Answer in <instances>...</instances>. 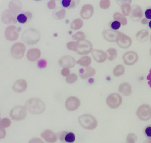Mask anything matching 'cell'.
<instances>
[{
	"instance_id": "cell-1",
	"label": "cell",
	"mask_w": 151,
	"mask_h": 143,
	"mask_svg": "<svg viewBox=\"0 0 151 143\" xmlns=\"http://www.w3.org/2000/svg\"><path fill=\"white\" fill-rule=\"evenodd\" d=\"M26 109L32 114H40L43 113L45 110V103L39 98H31L26 102Z\"/></svg>"
},
{
	"instance_id": "cell-2",
	"label": "cell",
	"mask_w": 151,
	"mask_h": 143,
	"mask_svg": "<svg viewBox=\"0 0 151 143\" xmlns=\"http://www.w3.org/2000/svg\"><path fill=\"white\" fill-rule=\"evenodd\" d=\"M41 34L38 30L33 28L26 29L22 33V40L28 45H34L40 40Z\"/></svg>"
},
{
	"instance_id": "cell-3",
	"label": "cell",
	"mask_w": 151,
	"mask_h": 143,
	"mask_svg": "<svg viewBox=\"0 0 151 143\" xmlns=\"http://www.w3.org/2000/svg\"><path fill=\"white\" fill-rule=\"evenodd\" d=\"M78 122L82 127L87 130H93L98 125L96 119L90 114L81 115L78 118Z\"/></svg>"
},
{
	"instance_id": "cell-4",
	"label": "cell",
	"mask_w": 151,
	"mask_h": 143,
	"mask_svg": "<svg viewBox=\"0 0 151 143\" xmlns=\"http://www.w3.org/2000/svg\"><path fill=\"white\" fill-rule=\"evenodd\" d=\"M26 50L25 45L23 43L17 42L14 43L10 49L11 55L17 59H21L24 56Z\"/></svg>"
},
{
	"instance_id": "cell-5",
	"label": "cell",
	"mask_w": 151,
	"mask_h": 143,
	"mask_svg": "<svg viewBox=\"0 0 151 143\" xmlns=\"http://www.w3.org/2000/svg\"><path fill=\"white\" fill-rule=\"evenodd\" d=\"M26 115V108L24 106H16L11 110L10 113V117L12 119L15 121L24 119Z\"/></svg>"
},
{
	"instance_id": "cell-6",
	"label": "cell",
	"mask_w": 151,
	"mask_h": 143,
	"mask_svg": "<svg viewBox=\"0 0 151 143\" xmlns=\"http://www.w3.org/2000/svg\"><path fill=\"white\" fill-rule=\"evenodd\" d=\"M76 52L78 54L83 55L89 54L93 50V46L91 42L87 40L77 41Z\"/></svg>"
},
{
	"instance_id": "cell-7",
	"label": "cell",
	"mask_w": 151,
	"mask_h": 143,
	"mask_svg": "<svg viewBox=\"0 0 151 143\" xmlns=\"http://www.w3.org/2000/svg\"><path fill=\"white\" fill-rule=\"evenodd\" d=\"M137 117L143 121L149 120L151 118V107L147 104H143L138 108L136 112Z\"/></svg>"
},
{
	"instance_id": "cell-8",
	"label": "cell",
	"mask_w": 151,
	"mask_h": 143,
	"mask_svg": "<svg viewBox=\"0 0 151 143\" xmlns=\"http://www.w3.org/2000/svg\"><path fill=\"white\" fill-rule=\"evenodd\" d=\"M122 101V96L117 93H112L108 96L106 103L110 108L116 109L121 106Z\"/></svg>"
},
{
	"instance_id": "cell-9",
	"label": "cell",
	"mask_w": 151,
	"mask_h": 143,
	"mask_svg": "<svg viewBox=\"0 0 151 143\" xmlns=\"http://www.w3.org/2000/svg\"><path fill=\"white\" fill-rule=\"evenodd\" d=\"M116 42L117 45L122 49H127L132 45V40L128 36L120 32L117 37Z\"/></svg>"
},
{
	"instance_id": "cell-10",
	"label": "cell",
	"mask_w": 151,
	"mask_h": 143,
	"mask_svg": "<svg viewBox=\"0 0 151 143\" xmlns=\"http://www.w3.org/2000/svg\"><path fill=\"white\" fill-rule=\"evenodd\" d=\"M19 29L14 25L7 27L5 31V36L7 40L11 41L16 40L19 38Z\"/></svg>"
},
{
	"instance_id": "cell-11",
	"label": "cell",
	"mask_w": 151,
	"mask_h": 143,
	"mask_svg": "<svg viewBox=\"0 0 151 143\" xmlns=\"http://www.w3.org/2000/svg\"><path fill=\"white\" fill-rule=\"evenodd\" d=\"M122 59L126 65H132L138 61L139 56L135 52L130 51L124 53L122 56Z\"/></svg>"
},
{
	"instance_id": "cell-12",
	"label": "cell",
	"mask_w": 151,
	"mask_h": 143,
	"mask_svg": "<svg viewBox=\"0 0 151 143\" xmlns=\"http://www.w3.org/2000/svg\"><path fill=\"white\" fill-rule=\"evenodd\" d=\"M59 64L62 68H74L76 63V59L70 55H65L61 57L58 61Z\"/></svg>"
},
{
	"instance_id": "cell-13",
	"label": "cell",
	"mask_w": 151,
	"mask_h": 143,
	"mask_svg": "<svg viewBox=\"0 0 151 143\" xmlns=\"http://www.w3.org/2000/svg\"><path fill=\"white\" fill-rule=\"evenodd\" d=\"M80 105V101L78 97L75 96H71L68 97L65 101V106L68 111H73L79 108Z\"/></svg>"
},
{
	"instance_id": "cell-14",
	"label": "cell",
	"mask_w": 151,
	"mask_h": 143,
	"mask_svg": "<svg viewBox=\"0 0 151 143\" xmlns=\"http://www.w3.org/2000/svg\"><path fill=\"white\" fill-rule=\"evenodd\" d=\"M57 137L65 143H72L75 141L76 137L72 132L62 131L57 133Z\"/></svg>"
},
{
	"instance_id": "cell-15",
	"label": "cell",
	"mask_w": 151,
	"mask_h": 143,
	"mask_svg": "<svg viewBox=\"0 0 151 143\" xmlns=\"http://www.w3.org/2000/svg\"><path fill=\"white\" fill-rule=\"evenodd\" d=\"M8 6L9 12L15 17L19 15L18 14L21 11L22 7L21 1L17 0L10 1L9 3Z\"/></svg>"
},
{
	"instance_id": "cell-16",
	"label": "cell",
	"mask_w": 151,
	"mask_h": 143,
	"mask_svg": "<svg viewBox=\"0 0 151 143\" xmlns=\"http://www.w3.org/2000/svg\"><path fill=\"white\" fill-rule=\"evenodd\" d=\"M94 12V8L91 4H85L81 9L80 15L84 19H88L92 17Z\"/></svg>"
},
{
	"instance_id": "cell-17",
	"label": "cell",
	"mask_w": 151,
	"mask_h": 143,
	"mask_svg": "<svg viewBox=\"0 0 151 143\" xmlns=\"http://www.w3.org/2000/svg\"><path fill=\"white\" fill-rule=\"evenodd\" d=\"M143 16V11L142 8L138 5H134L132 8L131 19L133 22L140 20Z\"/></svg>"
},
{
	"instance_id": "cell-18",
	"label": "cell",
	"mask_w": 151,
	"mask_h": 143,
	"mask_svg": "<svg viewBox=\"0 0 151 143\" xmlns=\"http://www.w3.org/2000/svg\"><path fill=\"white\" fill-rule=\"evenodd\" d=\"M96 74L95 69L91 67H86L79 69V76L81 79L85 80L89 77L94 76Z\"/></svg>"
},
{
	"instance_id": "cell-19",
	"label": "cell",
	"mask_w": 151,
	"mask_h": 143,
	"mask_svg": "<svg viewBox=\"0 0 151 143\" xmlns=\"http://www.w3.org/2000/svg\"><path fill=\"white\" fill-rule=\"evenodd\" d=\"M120 32L112 29H108L103 32L102 35L104 39L109 42H116Z\"/></svg>"
},
{
	"instance_id": "cell-20",
	"label": "cell",
	"mask_w": 151,
	"mask_h": 143,
	"mask_svg": "<svg viewBox=\"0 0 151 143\" xmlns=\"http://www.w3.org/2000/svg\"><path fill=\"white\" fill-rule=\"evenodd\" d=\"M91 54L94 59L97 63H104L108 58L107 54L101 50H93L91 52Z\"/></svg>"
},
{
	"instance_id": "cell-21",
	"label": "cell",
	"mask_w": 151,
	"mask_h": 143,
	"mask_svg": "<svg viewBox=\"0 0 151 143\" xmlns=\"http://www.w3.org/2000/svg\"><path fill=\"white\" fill-rule=\"evenodd\" d=\"M27 84L26 81L24 79L17 80L12 86V89L16 93H22L25 92L27 88Z\"/></svg>"
},
{
	"instance_id": "cell-22",
	"label": "cell",
	"mask_w": 151,
	"mask_h": 143,
	"mask_svg": "<svg viewBox=\"0 0 151 143\" xmlns=\"http://www.w3.org/2000/svg\"><path fill=\"white\" fill-rule=\"evenodd\" d=\"M41 56V51L37 48H32L28 50L27 53V57L30 62H35Z\"/></svg>"
},
{
	"instance_id": "cell-23",
	"label": "cell",
	"mask_w": 151,
	"mask_h": 143,
	"mask_svg": "<svg viewBox=\"0 0 151 143\" xmlns=\"http://www.w3.org/2000/svg\"><path fill=\"white\" fill-rule=\"evenodd\" d=\"M1 20L6 24H16L17 19L10 14L8 9L5 10L1 15Z\"/></svg>"
},
{
	"instance_id": "cell-24",
	"label": "cell",
	"mask_w": 151,
	"mask_h": 143,
	"mask_svg": "<svg viewBox=\"0 0 151 143\" xmlns=\"http://www.w3.org/2000/svg\"><path fill=\"white\" fill-rule=\"evenodd\" d=\"M33 18L32 13L28 11H23L17 16V21L23 24H27Z\"/></svg>"
},
{
	"instance_id": "cell-25",
	"label": "cell",
	"mask_w": 151,
	"mask_h": 143,
	"mask_svg": "<svg viewBox=\"0 0 151 143\" xmlns=\"http://www.w3.org/2000/svg\"><path fill=\"white\" fill-rule=\"evenodd\" d=\"M41 137L48 143H53L57 141V136L52 131L50 130L44 131L41 134Z\"/></svg>"
},
{
	"instance_id": "cell-26",
	"label": "cell",
	"mask_w": 151,
	"mask_h": 143,
	"mask_svg": "<svg viewBox=\"0 0 151 143\" xmlns=\"http://www.w3.org/2000/svg\"><path fill=\"white\" fill-rule=\"evenodd\" d=\"M119 91L123 96H129L132 93V86L128 83H123L120 85Z\"/></svg>"
},
{
	"instance_id": "cell-27",
	"label": "cell",
	"mask_w": 151,
	"mask_h": 143,
	"mask_svg": "<svg viewBox=\"0 0 151 143\" xmlns=\"http://www.w3.org/2000/svg\"><path fill=\"white\" fill-rule=\"evenodd\" d=\"M149 37V32L147 29H143L137 32L136 35L137 40L141 43L147 41Z\"/></svg>"
},
{
	"instance_id": "cell-28",
	"label": "cell",
	"mask_w": 151,
	"mask_h": 143,
	"mask_svg": "<svg viewBox=\"0 0 151 143\" xmlns=\"http://www.w3.org/2000/svg\"><path fill=\"white\" fill-rule=\"evenodd\" d=\"M61 5L65 8L74 9L79 3L78 1L75 0H62L60 1Z\"/></svg>"
},
{
	"instance_id": "cell-29",
	"label": "cell",
	"mask_w": 151,
	"mask_h": 143,
	"mask_svg": "<svg viewBox=\"0 0 151 143\" xmlns=\"http://www.w3.org/2000/svg\"><path fill=\"white\" fill-rule=\"evenodd\" d=\"M66 15V10L64 8L57 9L54 11L53 16L57 20H62Z\"/></svg>"
},
{
	"instance_id": "cell-30",
	"label": "cell",
	"mask_w": 151,
	"mask_h": 143,
	"mask_svg": "<svg viewBox=\"0 0 151 143\" xmlns=\"http://www.w3.org/2000/svg\"><path fill=\"white\" fill-rule=\"evenodd\" d=\"M113 18L115 21H117L121 23L122 26H126L127 24V20L124 15L119 12L114 14Z\"/></svg>"
},
{
	"instance_id": "cell-31",
	"label": "cell",
	"mask_w": 151,
	"mask_h": 143,
	"mask_svg": "<svg viewBox=\"0 0 151 143\" xmlns=\"http://www.w3.org/2000/svg\"><path fill=\"white\" fill-rule=\"evenodd\" d=\"M91 63V59L90 57L85 56L81 57L76 62V63L84 67H88Z\"/></svg>"
},
{
	"instance_id": "cell-32",
	"label": "cell",
	"mask_w": 151,
	"mask_h": 143,
	"mask_svg": "<svg viewBox=\"0 0 151 143\" xmlns=\"http://www.w3.org/2000/svg\"><path fill=\"white\" fill-rule=\"evenodd\" d=\"M83 21L80 19H76L72 21L70 24V28L72 30H78L80 29L81 27L83 26Z\"/></svg>"
},
{
	"instance_id": "cell-33",
	"label": "cell",
	"mask_w": 151,
	"mask_h": 143,
	"mask_svg": "<svg viewBox=\"0 0 151 143\" xmlns=\"http://www.w3.org/2000/svg\"><path fill=\"white\" fill-rule=\"evenodd\" d=\"M126 1H125V3H122L121 9L123 15L124 16H128L132 10V7L130 5V3L126 2Z\"/></svg>"
},
{
	"instance_id": "cell-34",
	"label": "cell",
	"mask_w": 151,
	"mask_h": 143,
	"mask_svg": "<svg viewBox=\"0 0 151 143\" xmlns=\"http://www.w3.org/2000/svg\"><path fill=\"white\" fill-rule=\"evenodd\" d=\"M125 68L121 64L118 65L113 70V74L115 76H121L125 73Z\"/></svg>"
},
{
	"instance_id": "cell-35",
	"label": "cell",
	"mask_w": 151,
	"mask_h": 143,
	"mask_svg": "<svg viewBox=\"0 0 151 143\" xmlns=\"http://www.w3.org/2000/svg\"><path fill=\"white\" fill-rule=\"evenodd\" d=\"M108 59L109 61H113L118 56V51L114 48H110L107 50Z\"/></svg>"
},
{
	"instance_id": "cell-36",
	"label": "cell",
	"mask_w": 151,
	"mask_h": 143,
	"mask_svg": "<svg viewBox=\"0 0 151 143\" xmlns=\"http://www.w3.org/2000/svg\"><path fill=\"white\" fill-rule=\"evenodd\" d=\"M72 38L73 39L76 40L77 41H80V40H85L86 36L83 32L82 31H78L75 34L72 35Z\"/></svg>"
},
{
	"instance_id": "cell-37",
	"label": "cell",
	"mask_w": 151,
	"mask_h": 143,
	"mask_svg": "<svg viewBox=\"0 0 151 143\" xmlns=\"http://www.w3.org/2000/svg\"><path fill=\"white\" fill-rule=\"evenodd\" d=\"M78 80V76L76 74L72 73L66 77V80L67 83L69 84H73L76 82Z\"/></svg>"
},
{
	"instance_id": "cell-38",
	"label": "cell",
	"mask_w": 151,
	"mask_h": 143,
	"mask_svg": "<svg viewBox=\"0 0 151 143\" xmlns=\"http://www.w3.org/2000/svg\"><path fill=\"white\" fill-rule=\"evenodd\" d=\"M137 140V136L133 133H129L126 139L127 143H135Z\"/></svg>"
},
{
	"instance_id": "cell-39",
	"label": "cell",
	"mask_w": 151,
	"mask_h": 143,
	"mask_svg": "<svg viewBox=\"0 0 151 143\" xmlns=\"http://www.w3.org/2000/svg\"><path fill=\"white\" fill-rule=\"evenodd\" d=\"M78 42L77 41H70L68 42L66 44L67 49L73 51H76L77 46Z\"/></svg>"
},
{
	"instance_id": "cell-40",
	"label": "cell",
	"mask_w": 151,
	"mask_h": 143,
	"mask_svg": "<svg viewBox=\"0 0 151 143\" xmlns=\"http://www.w3.org/2000/svg\"><path fill=\"white\" fill-rule=\"evenodd\" d=\"M100 7L103 9H107L110 6V1L109 0H102L100 2Z\"/></svg>"
},
{
	"instance_id": "cell-41",
	"label": "cell",
	"mask_w": 151,
	"mask_h": 143,
	"mask_svg": "<svg viewBox=\"0 0 151 143\" xmlns=\"http://www.w3.org/2000/svg\"><path fill=\"white\" fill-rule=\"evenodd\" d=\"M11 122L9 119L5 118L1 121V128H7L10 125Z\"/></svg>"
},
{
	"instance_id": "cell-42",
	"label": "cell",
	"mask_w": 151,
	"mask_h": 143,
	"mask_svg": "<svg viewBox=\"0 0 151 143\" xmlns=\"http://www.w3.org/2000/svg\"><path fill=\"white\" fill-rule=\"evenodd\" d=\"M145 136L147 138H151V124L145 127L144 130Z\"/></svg>"
},
{
	"instance_id": "cell-43",
	"label": "cell",
	"mask_w": 151,
	"mask_h": 143,
	"mask_svg": "<svg viewBox=\"0 0 151 143\" xmlns=\"http://www.w3.org/2000/svg\"><path fill=\"white\" fill-rule=\"evenodd\" d=\"M121 24L119 21H114L112 22L111 24V27L112 30L117 31L120 28Z\"/></svg>"
},
{
	"instance_id": "cell-44",
	"label": "cell",
	"mask_w": 151,
	"mask_h": 143,
	"mask_svg": "<svg viewBox=\"0 0 151 143\" xmlns=\"http://www.w3.org/2000/svg\"><path fill=\"white\" fill-rule=\"evenodd\" d=\"M47 65L48 63L45 59H40L37 63V66L40 69L45 68L47 67Z\"/></svg>"
},
{
	"instance_id": "cell-45",
	"label": "cell",
	"mask_w": 151,
	"mask_h": 143,
	"mask_svg": "<svg viewBox=\"0 0 151 143\" xmlns=\"http://www.w3.org/2000/svg\"><path fill=\"white\" fill-rule=\"evenodd\" d=\"M145 17L146 19L150 21H151V7L147 8L145 10Z\"/></svg>"
},
{
	"instance_id": "cell-46",
	"label": "cell",
	"mask_w": 151,
	"mask_h": 143,
	"mask_svg": "<svg viewBox=\"0 0 151 143\" xmlns=\"http://www.w3.org/2000/svg\"><path fill=\"white\" fill-rule=\"evenodd\" d=\"M47 6L50 9H55L56 6V2H55V1L51 0V1H49L48 4H47Z\"/></svg>"
},
{
	"instance_id": "cell-47",
	"label": "cell",
	"mask_w": 151,
	"mask_h": 143,
	"mask_svg": "<svg viewBox=\"0 0 151 143\" xmlns=\"http://www.w3.org/2000/svg\"><path fill=\"white\" fill-rule=\"evenodd\" d=\"M70 71L68 68H64L61 71V74L64 77L68 76L70 75Z\"/></svg>"
},
{
	"instance_id": "cell-48",
	"label": "cell",
	"mask_w": 151,
	"mask_h": 143,
	"mask_svg": "<svg viewBox=\"0 0 151 143\" xmlns=\"http://www.w3.org/2000/svg\"><path fill=\"white\" fill-rule=\"evenodd\" d=\"M28 143H44V142L38 138H34L29 140Z\"/></svg>"
},
{
	"instance_id": "cell-49",
	"label": "cell",
	"mask_w": 151,
	"mask_h": 143,
	"mask_svg": "<svg viewBox=\"0 0 151 143\" xmlns=\"http://www.w3.org/2000/svg\"><path fill=\"white\" fill-rule=\"evenodd\" d=\"M147 79L148 80V84L150 88H151V68L149 70V74L147 76Z\"/></svg>"
},
{
	"instance_id": "cell-50",
	"label": "cell",
	"mask_w": 151,
	"mask_h": 143,
	"mask_svg": "<svg viewBox=\"0 0 151 143\" xmlns=\"http://www.w3.org/2000/svg\"><path fill=\"white\" fill-rule=\"evenodd\" d=\"M6 132L2 128H1V139L3 138L6 136Z\"/></svg>"
},
{
	"instance_id": "cell-51",
	"label": "cell",
	"mask_w": 151,
	"mask_h": 143,
	"mask_svg": "<svg viewBox=\"0 0 151 143\" xmlns=\"http://www.w3.org/2000/svg\"><path fill=\"white\" fill-rule=\"evenodd\" d=\"M141 24L144 25H145L146 24H148L149 21H148L146 18H145V19H143L141 20Z\"/></svg>"
},
{
	"instance_id": "cell-52",
	"label": "cell",
	"mask_w": 151,
	"mask_h": 143,
	"mask_svg": "<svg viewBox=\"0 0 151 143\" xmlns=\"http://www.w3.org/2000/svg\"><path fill=\"white\" fill-rule=\"evenodd\" d=\"M143 143H151V138H147Z\"/></svg>"
},
{
	"instance_id": "cell-53",
	"label": "cell",
	"mask_w": 151,
	"mask_h": 143,
	"mask_svg": "<svg viewBox=\"0 0 151 143\" xmlns=\"http://www.w3.org/2000/svg\"><path fill=\"white\" fill-rule=\"evenodd\" d=\"M148 27H149V28H150V29H151V21H150L149 22V23H148Z\"/></svg>"
},
{
	"instance_id": "cell-54",
	"label": "cell",
	"mask_w": 151,
	"mask_h": 143,
	"mask_svg": "<svg viewBox=\"0 0 151 143\" xmlns=\"http://www.w3.org/2000/svg\"><path fill=\"white\" fill-rule=\"evenodd\" d=\"M149 54H150V56L151 57V48L150 49V50H149Z\"/></svg>"
},
{
	"instance_id": "cell-55",
	"label": "cell",
	"mask_w": 151,
	"mask_h": 143,
	"mask_svg": "<svg viewBox=\"0 0 151 143\" xmlns=\"http://www.w3.org/2000/svg\"><path fill=\"white\" fill-rule=\"evenodd\" d=\"M150 42H151V36H150Z\"/></svg>"
}]
</instances>
